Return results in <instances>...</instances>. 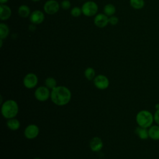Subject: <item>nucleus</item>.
I'll list each match as a JSON object with an SVG mask.
<instances>
[{
	"label": "nucleus",
	"instance_id": "f257e3e1",
	"mask_svg": "<svg viewBox=\"0 0 159 159\" xmlns=\"http://www.w3.org/2000/svg\"><path fill=\"white\" fill-rule=\"evenodd\" d=\"M50 99L57 106L66 105L71 99V91L65 86H57L51 91Z\"/></svg>",
	"mask_w": 159,
	"mask_h": 159
},
{
	"label": "nucleus",
	"instance_id": "f03ea898",
	"mask_svg": "<svg viewBox=\"0 0 159 159\" xmlns=\"http://www.w3.org/2000/svg\"><path fill=\"white\" fill-rule=\"evenodd\" d=\"M1 111L5 119L14 118L19 112V105L16 101L7 99L2 104Z\"/></svg>",
	"mask_w": 159,
	"mask_h": 159
},
{
	"label": "nucleus",
	"instance_id": "7ed1b4c3",
	"mask_svg": "<svg viewBox=\"0 0 159 159\" xmlns=\"http://www.w3.org/2000/svg\"><path fill=\"white\" fill-rule=\"evenodd\" d=\"M135 120L138 126L148 129L154 122L153 114L148 110H141L137 112Z\"/></svg>",
	"mask_w": 159,
	"mask_h": 159
},
{
	"label": "nucleus",
	"instance_id": "20e7f679",
	"mask_svg": "<svg viewBox=\"0 0 159 159\" xmlns=\"http://www.w3.org/2000/svg\"><path fill=\"white\" fill-rule=\"evenodd\" d=\"M82 13L86 17H92L97 14L98 11V4L92 1L85 2L81 6Z\"/></svg>",
	"mask_w": 159,
	"mask_h": 159
},
{
	"label": "nucleus",
	"instance_id": "39448f33",
	"mask_svg": "<svg viewBox=\"0 0 159 159\" xmlns=\"http://www.w3.org/2000/svg\"><path fill=\"white\" fill-rule=\"evenodd\" d=\"M50 89L45 86H41L36 88L34 92L35 99L40 102H45L50 98Z\"/></svg>",
	"mask_w": 159,
	"mask_h": 159
},
{
	"label": "nucleus",
	"instance_id": "423d86ee",
	"mask_svg": "<svg viewBox=\"0 0 159 159\" xmlns=\"http://www.w3.org/2000/svg\"><path fill=\"white\" fill-rule=\"evenodd\" d=\"M38 77L34 73H27L23 78V84L27 89H34L38 84Z\"/></svg>",
	"mask_w": 159,
	"mask_h": 159
},
{
	"label": "nucleus",
	"instance_id": "0eeeda50",
	"mask_svg": "<svg viewBox=\"0 0 159 159\" xmlns=\"http://www.w3.org/2000/svg\"><path fill=\"white\" fill-rule=\"evenodd\" d=\"M94 84L96 88L100 90H104L109 86V80L104 75H98L93 80Z\"/></svg>",
	"mask_w": 159,
	"mask_h": 159
},
{
	"label": "nucleus",
	"instance_id": "6e6552de",
	"mask_svg": "<svg viewBox=\"0 0 159 159\" xmlns=\"http://www.w3.org/2000/svg\"><path fill=\"white\" fill-rule=\"evenodd\" d=\"M45 12L49 15L56 14L60 9V4L56 0H48L43 5Z\"/></svg>",
	"mask_w": 159,
	"mask_h": 159
},
{
	"label": "nucleus",
	"instance_id": "1a4fd4ad",
	"mask_svg": "<svg viewBox=\"0 0 159 159\" xmlns=\"http://www.w3.org/2000/svg\"><path fill=\"white\" fill-rule=\"evenodd\" d=\"M40 129L39 127L34 124L28 125L24 129V134L25 138L27 139H35L39 134Z\"/></svg>",
	"mask_w": 159,
	"mask_h": 159
},
{
	"label": "nucleus",
	"instance_id": "9d476101",
	"mask_svg": "<svg viewBox=\"0 0 159 159\" xmlns=\"http://www.w3.org/2000/svg\"><path fill=\"white\" fill-rule=\"evenodd\" d=\"M45 19V15L43 12L40 10H35L31 12L29 16L30 22L34 25L40 24Z\"/></svg>",
	"mask_w": 159,
	"mask_h": 159
},
{
	"label": "nucleus",
	"instance_id": "9b49d317",
	"mask_svg": "<svg viewBox=\"0 0 159 159\" xmlns=\"http://www.w3.org/2000/svg\"><path fill=\"white\" fill-rule=\"evenodd\" d=\"M94 24L99 28H103L109 24V17L104 13L97 14L94 18Z\"/></svg>",
	"mask_w": 159,
	"mask_h": 159
},
{
	"label": "nucleus",
	"instance_id": "f8f14e48",
	"mask_svg": "<svg viewBox=\"0 0 159 159\" xmlns=\"http://www.w3.org/2000/svg\"><path fill=\"white\" fill-rule=\"evenodd\" d=\"M89 147L93 152H98L101 150L103 147V142L98 137H93L89 142Z\"/></svg>",
	"mask_w": 159,
	"mask_h": 159
},
{
	"label": "nucleus",
	"instance_id": "ddd939ff",
	"mask_svg": "<svg viewBox=\"0 0 159 159\" xmlns=\"http://www.w3.org/2000/svg\"><path fill=\"white\" fill-rule=\"evenodd\" d=\"M12 14V11L10 7L5 4H1L0 5V19L2 21L8 20Z\"/></svg>",
	"mask_w": 159,
	"mask_h": 159
},
{
	"label": "nucleus",
	"instance_id": "4468645a",
	"mask_svg": "<svg viewBox=\"0 0 159 159\" xmlns=\"http://www.w3.org/2000/svg\"><path fill=\"white\" fill-rule=\"evenodd\" d=\"M135 133L141 140H147L149 138L148 130L147 128L138 126L135 129Z\"/></svg>",
	"mask_w": 159,
	"mask_h": 159
},
{
	"label": "nucleus",
	"instance_id": "2eb2a0df",
	"mask_svg": "<svg viewBox=\"0 0 159 159\" xmlns=\"http://www.w3.org/2000/svg\"><path fill=\"white\" fill-rule=\"evenodd\" d=\"M148 135L149 138L153 140H159V125H152L148 129Z\"/></svg>",
	"mask_w": 159,
	"mask_h": 159
},
{
	"label": "nucleus",
	"instance_id": "dca6fc26",
	"mask_svg": "<svg viewBox=\"0 0 159 159\" xmlns=\"http://www.w3.org/2000/svg\"><path fill=\"white\" fill-rule=\"evenodd\" d=\"M7 127L11 130H17L20 128V121L14 118H11L9 119H7V122H6Z\"/></svg>",
	"mask_w": 159,
	"mask_h": 159
},
{
	"label": "nucleus",
	"instance_id": "f3484780",
	"mask_svg": "<svg viewBox=\"0 0 159 159\" xmlns=\"http://www.w3.org/2000/svg\"><path fill=\"white\" fill-rule=\"evenodd\" d=\"M18 14L24 18H26L29 16H30L31 12H30V7L25 4H22L20 5L17 10Z\"/></svg>",
	"mask_w": 159,
	"mask_h": 159
},
{
	"label": "nucleus",
	"instance_id": "a211bd4d",
	"mask_svg": "<svg viewBox=\"0 0 159 159\" xmlns=\"http://www.w3.org/2000/svg\"><path fill=\"white\" fill-rule=\"evenodd\" d=\"M116 7L114 6V4L111 3L106 4L103 8L104 13L108 17L113 16L116 13Z\"/></svg>",
	"mask_w": 159,
	"mask_h": 159
},
{
	"label": "nucleus",
	"instance_id": "6ab92c4d",
	"mask_svg": "<svg viewBox=\"0 0 159 159\" xmlns=\"http://www.w3.org/2000/svg\"><path fill=\"white\" fill-rule=\"evenodd\" d=\"M9 34V28L7 24L1 22L0 23V39H6Z\"/></svg>",
	"mask_w": 159,
	"mask_h": 159
},
{
	"label": "nucleus",
	"instance_id": "aec40b11",
	"mask_svg": "<svg viewBox=\"0 0 159 159\" xmlns=\"http://www.w3.org/2000/svg\"><path fill=\"white\" fill-rule=\"evenodd\" d=\"M45 86L48 88L50 90L53 89L55 88H56L57 86V80L53 78V77H48L45 80Z\"/></svg>",
	"mask_w": 159,
	"mask_h": 159
},
{
	"label": "nucleus",
	"instance_id": "412c9836",
	"mask_svg": "<svg viewBox=\"0 0 159 159\" xmlns=\"http://www.w3.org/2000/svg\"><path fill=\"white\" fill-rule=\"evenodd\" d=\"M130 6L135 9H141L145 6L144 0H130Z\"/></svg>",
	"mask_w": 159,
	"mask_h": 159
},
{
	"label": "nucleus",
	"instance_id": "4be33fe9",
	"mask_svg": "<svg viewBox=\"0 0 159 159\" xmlns=\"http://www.w3.org/2000/svg\"><path fill=\"white\" fill-rule=\"evenodd\" d=\"M84 75L85 78L88 80H93L96 77L95 70L92 67H88L84 71Z\"/></svg>",
	"mask_w": 159,
	"mask_h": 159
},
{
	"label": "nucleus",
	"instance_id": "5701e85b",
	"mask_svg": "<svg viewBox=\"0 0 159 159\" xmlns=\"http://www.w3.org/2000/svg\"><path fill=\"white\" fill-rule=\"evenodd\" d=\"M70 13H71V15L74 17H78L80 16L81 15V14H83L81 8H80L78 6H75V7H73L71 9Z\"/></svg>",
	"mask_w": 159,
	"mask_h": 159
},
{
	"label": "nucleus",
	"instance_id": "b1692460",
	"mask_svg": "<svg viewBox=\"0 0 159 159\" xmlns=\"http://www.w3.org/2000/svg\"><path fill=\"white\" fill-rule=\"evenodd\" d=\"M60 6L63 10H68L71 7V2L69 0H63L60 3Z\"/></svg>",
	"mask_w": 159,
	"mask_h": 159
},
{
	"label": "nucleus",
	"instance_id": "393cba45",
	"mask_svg": "<svg viewBox=\"0 0 159 159\" xmlns=\"http://www.w3.org/2000/svg\"><path fill=\"white\" fill-rule=\"evenodd\" d=\"M119 22V18L115 16H112L109 17V23L112 25H115Z\"/></svg>",
	"mask_w": 159,
	"mask_h": 159
},
{
	"label": "nucleus",
	"instance_id": "a878e982",
	"mask_svg": "<svg viewBox=\"0 0 159 159\" xmlns=\"http://www.w3.org/2000/svg\"><path fill=\"white\" fill-rule=\"evenodd\" d=\"M154 117V122L156 123V124L159 125V109H157L153 114Z\"/></svg>",
	"mask_w": 159,
	"mask_h": 159
},
{
	"label": "nucleus",
	"instance_id": "bb28decb",
	"mask_svg": "<svg viewBox=\"0 0 159 159\" xmlns=\"http://www.w3.org/2000/svg\"><path fill=\"white\" fill-rule=\"evenodd\" d=\"M9 0H0V3L1 4H6V2H8Z\"/></svg>",
	"mask_w": 159,
	"mask_h": 159
},
{
	"label": "nucleus",
	"instance_id": "cd10ccee",
	"mask_svg": "<svg viewBox=\"0 0 159 159\" xmlns=\"http://www.w3.org/2000/svg\"><path fill=\"white\" fill-rule=\"evenodd\" d=\"M2 40H3V39H0V47H2Z\"/></svg>",
	"mask_w": 159,
	"mask_h": 159
},
{
	"label": "nucleus",
	"instance_id": "c85d7f7f",
	"mask_svg": "<svg viewBox=\"0 0 159 159\" xmlns=\"http://www.w3.org/2000/svg\"><path fill=\"white\" fill-rule=\"evenodd\" d=\"M155 109H156V110L159 109V104H157L155 105Z\"/></svg>",
	"mask_w": 159,
	"mask_h": 159
},
{
	"label": "nucleus",
	"instance_id": "c756f323",
	"mask_svg": "<svg viewBox=\"0 0 159 159\" xmlns=\"http://www.w3.org/2000/svg\"><path fill=\"white\" fill-rule=\"evenodd\" d=\"M31 1L33 2H38V1H40V0H31Z\"/></svg>",
	"mask_w": 159,
	"mask_h": 159
},
{
	"label": "nucleus",
	"instance_id": "7c9ffc66",
	"mask_svg": "<svg viewBox=\"0 0 159 159\" xmlns=\"http://www.w3.org/2000/svg\"><path fill=\"white\" fill-rule=\"evenodd\" d=\"M34 159H41V158H39V157H36V158H34Z\"/></svg>",
	"mask_w": 159,
	"mask_h": 159
}]
</instances>
